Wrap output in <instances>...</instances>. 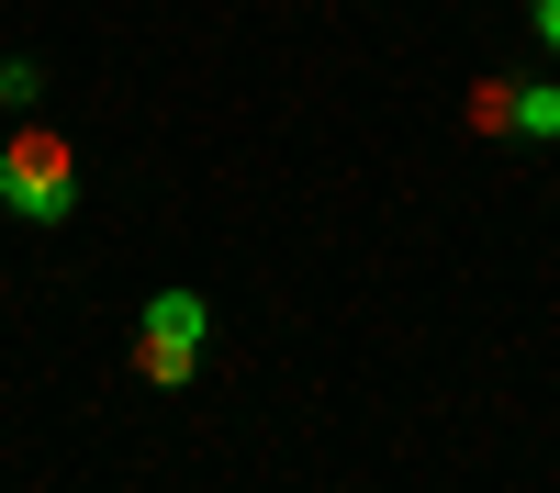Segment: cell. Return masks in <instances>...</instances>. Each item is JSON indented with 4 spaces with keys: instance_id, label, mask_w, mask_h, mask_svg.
I'll return each instance as SVG.
<instances>
[{
    "instance_id": "6da1fadb",
    "label": "cell",
    "mask_w": 560,
    "mask_h": 493,
    "mask_svg": "<svg viewBox=\"0 0 560 493\" xmlns=\"http://www.w3.org/2000/svg\"><path fill=\"white\" fill-rule=\"evenodd\" d=\"M0 213H23V224H68L79 213V157H68L57 124H12L0 134Z\"/></svg>"
},
{
    "instance_id": "7a4b0ae2",
    "label": "cell",
    "mask_w": 560,
    "mask_h": 493,
    "mask_svg": "<svg viewBox=\"0 0 560 493\" xmlns=\"http://www.w3.org/2000/svg\"><path fill=\"white\" fill-rule=\"evenodd\" d=\"M202 348H213V303L202 292H147V314H135V382L147 392H191Z\"/></svg>"
},
{
    "instance_id": "3957f363",
    "label": "cell",
    "mask_w": 560,
    "mask_h": 493,
    "mask_svg": "<svg viewBox=\"0 0 560 493\" xmlns=\"http://www.w3.org/2000/svg\"><path fill=\"white\" fill-rule=\"evenodd\" d=\"M516 134L527 146H560V79H516Z\"/></svg>"
},
{
    "instance_id": "277c9868",
    "label": "cell",
    "mask_w": 560,
    "mask_h": 493,
    "mask_svg": "<svg viewBox=\"0 0 560 493\" xmlns=\"http://www.w3.org/2000/svg\"><path fill=\"white\" fill-rule=\"evenodd\" d=\"M459 124H471V134H516V79H471Z\"/></svg>"
},
{
    "instance_id": "5b68a950",
    "label": "cell",
    "mask_w": 560,
    "mask_h": 493,
    "mask_svg": "<svg viewBox=\"0 0 560 493\" xmlns=\"http://www.w3.org/2000/svg\"><path fill=\"white\" fill-rule=\"evenodd\" d=\"M0 102L34 113V102H45V68H34V57H0Z\"/></svg>"
},
{
    "instance_id": "8992f818",
    "label": "cell",
    "mask_w": 560,
    "mask_h": 493,
    "mask_svg": "<svg viewBox=\"0 0 560 493\" xmlns=\"http://www.w3.org/2000/svg\"><path fill=\"white\" fill-rule=\"evenodd\" d=\"M527 34H538L549 57H560V0H527Z\"/></svg>"
}]
</instances>
